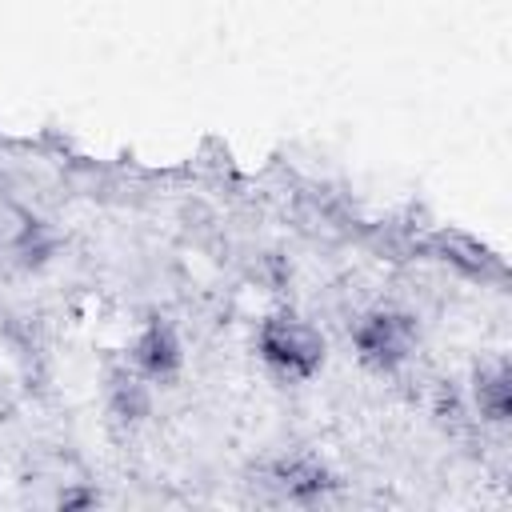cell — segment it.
I'll use <instances>...</instances> for the list:
<instances>
[{"label": "cell", "mask_w": 512, "mask_h": 512, "mask_svg": "<svg viewBox=\"0 0 512 512\" xmlns=\"http://www.w3.org/2000/svg\"><path fill=\"white\" fill-rule=\"evenodd\" d=\"M352 344L368 368L392 372L416 352V320L404 312H368L356 320Z\"/></svg>", "instance_id": "7a4b0ae2"}, {"label": "cell", "mask_w": 512, "mask_h": 512, "mask_svg": "<svg viewBox=\"0 0 512 512\" xmlns=\"http://www.w3.org/2000/svg\"><path fill=\"white\" fill-rule=\"evenodd\" d=\"M256 348L264 364H272L284 376H312L324 364V336L296 316H268L256 332Z\"/></svg>", "instance_id": "6da1fadb"}, {"label": "cell", "mask_w": 512, "mask_h": 512, "mask_svg": "<svg viewBox=\"0 0 512 512\" xmlns=\"http://www.w3.org/2000/svg\"><path fill=\"white\" fill-rule=\"evenodd\" d=\"M104 400H108V412L120 420V424H136L152 412V388H148V376L132 364H120L108 372V384H104Z\"/></svg>", "instance_id": "277c9868"}, {"label": "cell", "mask_w": 512, "mask_h": 512, "mask_svg": "<svg viewBox=\"0 0 512 512\" xmlns=\"http://www.w3.org/2000/svg\"><path fill=\"white\" fill-rule=\"evenodd\" d=\"M476 408H480V416L488 424H504L508 420L512 396H508V372H504V364L476 372Z\"/></svg>", "instance_id": "52a82bcc"}, {"label": "cell", "mask_w": 512, "mask_h": 512, "mask_svg": "<svg viewBox=\"0 0 512 512\" xmlns=\"http://www.w3.org/2000/svg\"><path fill=\"white\" fill-rule=\"evenodd\" d=\"M428 252H436L444 264H452L456 272H464V276H488V272H496V276H504V264H500V256H492L480 240H472L468 232H436L432 240H428Z\"/></svg>", "instance_id": "5b68a950"}, {"label": "cell", "mask_w": 512, "mask_h": 512, "mask_svg": "<svg viewBox=\"0 0 512 512\" xmlns=\"http://www.w3.org/2000/svg\"><path fill=\"white\" fill-rule=\"evenodd\" d=\"M36 224H40V220H36V216H32V212H28L12 192H4V188H0V252H8V256H12V252L32 236V228H36Z\"/></svg>", "instance_id": "ba28073f"}, {"label": "cell", "mask_w": 512, "mask_h": 512, "mask_svg": "<svg viewBox=\"0 0 512 512\" xmlns=\"http://www.w3.org/2000/svg\"><path fill=\"white\" fill-rule=\"evenodd\" d=\"M180 360H184V352H180L176 328L164 324V320H148L144 332H140L136 344H132V364H136L144 376L164 380V376H172V372L180 368Z\"/></svg>", "instance_id": "3957f363"}, {"label": "cell", "mask_w": 512, "mask_h": 512, "mask_svg": "<svg viewBox=\"0 0 512 512\" xmlns=\"http://www.w3.org/2000/svg\"><path fill=\"white\" fill-rule=\"evenodd\" d=\"M268 484L288 500H316L332 488V476L316 460H276L268 468Z\"/></svg>", "instance_id": "8992f818"}]
</instances>
